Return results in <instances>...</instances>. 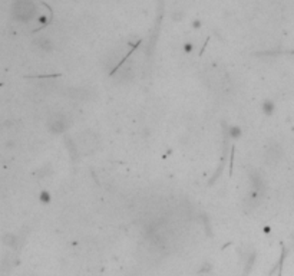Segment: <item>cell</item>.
<instances>
[{
	"label": "cell",
	"instance_id": "cell-1",
	"mask_svg": "<svg viewBox=\"0 0 294 276\" xmlns=\"http://www.w3.org/2000/svg\"><path fill=\"white\" fill-rule=\"evenodd\" d=\"M49 128L53 133H60L66 128V121L60 117V115H55L50 121H49Z\"/></svg>",
	"mask_w": 294,
	"mask_h": 276
},
{
	"label": "cell",
	"instance_id": "cell-2",
	"mask_svg": "<svg viewBox=\"0 0 294 276\" xmlns=\"http://www.w3.org/2000/svg\"><path fill=\"white\" fill-rule=\"evenodd\" d=\"M273 109H274V104H273L271 101H265V102H263V111H264L265 115H271Z\"/></svg>",
	"mask_w": 294,
	"mask_h": 276
},
{
	"label": "cell",
	"instance_id": "cell-3",
	"mask_svg": "<svg viewBox=\"0 0 294 276\" xmlns=\"http://www.w3.org/2000/svg\"><path fill=\"white\" fill-rule=\"evenodd\" d=\"M230 136L234 138L240 137V136H241V130L237 128V127H231V128H230Z\"/></svg>",
	"mask_w": 294,
	"mask_h": 276
},
{
	"label": "cell",
	"instance_id": "cell-4",
	"mask_svg": "<svg viewBox=\"0 0 294 276\" xmlns=\"http://www.w3.org/2000/svg\"><path fill=\"white\" fill-rule=\"evenodd\" d=\"M41 200H42V203H49V201H50V196H49V193H47V191L41 193Z\"/></svg>",
	"mask_w": 294,
	"mask_h": 276
}]
</instances>
